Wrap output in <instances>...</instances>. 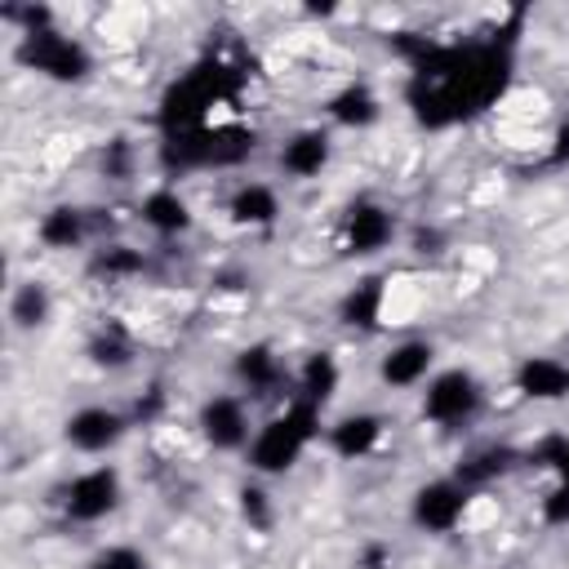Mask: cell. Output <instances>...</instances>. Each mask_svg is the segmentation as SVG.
Here are the masks:
<instances>
[{
  "mask_svg": "<svg viewBox=\"0 0 569 569\" xmlns=\"http://www.w3.org/2000/svg\"><path fill=\"white\" fill-rule=\"evenodd\" d=\"M276 164L289 182H311L333 164V133L320 124H302L293 129L280 147H276Z\"/></svg>",
  "mask_w": 569,
  "mask_h": 569,
  "instance_id": "9c48e42d",
  "label": "cell"
},
{
  "mask_svg": "<svg viewBox=\"0 0 569 569\" xmlns=\"http://www.w3.org/2000/svg\"><path fill=\"white\" fill-rule=\"evenodd\" d=\"M22 67L49 84H80L93 71V53L80 36L44 27V31H22Z\"/></svg>",
  "mask_w": 569,
  "mask_h": 569,
  "instance_id": "3957f363",
  "label": "cell"
},
{
  "mask_svg": "<svg viewBox=\"0 0 569 569\" xmlns=\"http://www.w3.org/2000/svg\"><path fill=\"white\" fill-rule=\"evenodd\" d=\"M84 356H89V365H98V369H129L133 365V342H129V333L124 329H98L89 342H84Z\"/></svg>",
  "mask_w": 569,
  "mask_h": 569,
  "instance_id": "44dd1931",
  "label": "cell"
},
{
  "mask_svg": "<svg viewBox=\"0 0 569 569\" xmlns=\"http://www.w3.org/2000/svg\"><path fill=\"white\" fill-rule=\"evenodd\" d=\"M53 316V289L44 280H18L9 289V329L13 333H36Z\"/></svg>",
  "mask_w": 569,
  "mask_h": 569,
  "instance_id": "d6986e66",
  "label": "cell"
},
{
  "mask_svg": "<svg viewBox=\"0 0 569 569\" xmlns=\"http://www.w3.org/2000/svg\"><path fill=\"white\" fill-rule=\"evenodd\" d=\"M396 240V213L378 200H356L347 213H342V244L356 253V258H369V253H382L391 249Z\"/></svg>",
  "mask_w": 569,
  "mask_h": 569,
  "instance_id": "8fae6325",
  "label": "cell"
},
{
  "mask_svg": "<svg viewBox=\"0 0 569 569\" xmlns=\"http://www.w3.org/2000/svg\"><path fill=\"white\" fill-rule=\"evenodd\" d=\"M516 391L533 405H556L569 400V360L556 356H525L516 365Z\"/></svg>",
  "mask_w": 569,
  "mask_h": 569,
  "instance_id": "5bb4252c",
  "label": "cell"
},
{
  "mask_svg": "<svg viewBox=\"0 0 569 569\" xmlns=\"http://www.w3.org/2000/svg\"><path fill=\"white\" fill-rule=\"evenodd\" d=\"M236 382H240V391L249 396V400H258V396H267V391H276L284 378H289V369H284V360L276 356V347H267V342H253V347H244L240 356H236Z\"/></svg>",
  "mask_w": 569,
  "mask_h": 569,
  "instance_id": "e0dca14e",
  "label": "cell"
},
{
  "mask_svg": "<svg viewBox=\"0 0 569 569\" xmlns=\"http://www.w3.org/2000/svg\"><path fill=\"white\" fill-rule=\"evenodd\" d=\"M551 156L556 160H569V120H560V129L551 133Z\"/></svg>",
  "mask_w": 569,
  "mask_h": 569,
  "instance_id": "d4e9b609",
  "label": "cell"
},
{
  "mask_svg": "<svg viewBox=\"0 0 569 569\" xmlns=\"http://www.w3.org/2000/svg\"><path fill=\"white\" fill-rule=\"evenodd\" d=\"M551 471H556L560 485H569V436H560V449H556V458H551Z\"/></svg>",
  "mask_w": 569,
  "mask_h": 569,
  "instance_id": "cb8c5ba5",
  "label": "cell"
},
{
  "mask_svg": "<svg viewBox=\"0 0 569 569\" xmlns=\"http://www.w3.org/2000/svg\"><path fill=\"white\" fill-rule=\"evenodd\" d=\"M280 213H284L280 191H276L271 182H262V178H244V182H236V187L227 191V218H231L236 227H244V231L276 227Z\"/></svg>",
  "mask_w": 569,
  "mask_h": 569,
  "instance_id": "7c38bea8",
  "label": "cell"
},
{
  "mask_svg": "<svg viewBox=\"0 0 569 569\" xmlns=\"http://www.w3.org/2000/svg\"><path fill=\"white\" fill-rule=\"evenodd\" d=\"M338 387H342V365H338V356L333 351H311V356H302V365L293 369V400H307V405H316V409H325L333 396H338Z\"/></svg>",
  "mask_w": 569,
  "mask_h": 569,
  "instance_id": "2e32d148",
  "label": "cell"
},
{
  "mask_svg": "<svg viewBox=\"0 0 569 569\" xmlns=\"http://www.w3.org/2000/svg\"><path fill=\"white\" fill-rule=\"evenodd\" d=\"M196 431L218 453H244L253 431H258L249 396L244 391H213V396H204L200 409H196Z\"/></svg>",
  "mask_w": 569,
  "mask_h": 569,
  "instance_id": "5b68a950",
  "label": "cell"
},
{
  "mask_svg": "<svg viewBox=\"0 0 569 569\" xmlns=\"http://www.w3.org/2000/svg\"><path fill=\"white\" fill-rule=\"evenodd\" d=\"M58 507H62V516L71 525H102L107 516H116L124 507V476H120V467L116 462L80 467L58 489Z\"/></svg>",
  "mask_w": 569,
  "mask_h": 569,
  "instance_id": "7a4b0ae2",
  "label": "cell"
},
{
  "mask_svg": "<svg viewBox=\"0 0 569 569\" xmlns=\"http://www.w3.org/2000/svg\"><path fill=\"white\" fill-rule=\"evenodd\" d=\"M320 413L325 409L289 396L271 418L258 422V431H253V440L244 449L249 471L253 476H284V471H293L307 458V449L320 440V431H325Z\"/></svg>",
  "mask_w": 569,
  "mask_h": 569,
  "instance_id": "6da1fadb",
  "label": "cell"
},
{
  "mask_svg": "<svg viewBox=\"0 0 569 569\" xmlns=\"http://www.w3.org/2000/svg\"><path fill=\"white\" fill-rule=\"evenodd\" d=\"M138 222L160 236V240H173V236H187L196 227V213H191V200L178 191V187H151L142 200H138Z\"/></svg>",
  "mask_w": 569,
  "mask_h": 569,
  "instance_id": "4fadbf2b",
  "label": "cell"
},
{
  "mask_svg": "<svg viewBox=\"0 0 569 569\" xmlns=\"http://www.w3.org/2000/svg\"><path fill=\"white\" fill-rule=\"evenodd\" d=\"M129 427H133V418L120 413L116 405H80L62 418V440L80 458H102L129 436Z\"/></svg>",
  "mask_w": 569,
  "mask_h": 569,
  "instance_id": "52a82bcc",
  "label": "cell"
},
{
  "mask_svg": "<svg viewBox=\"0 0 569 569\" xmlns=\"http://www.w3.org/2000/svg\"><path fill=\"white\" fill-rule=\"evenodd\" d=\"M467 502H471V489L458 480V476H431L413 489L409 498V520L422 529V533H458L462 529V516H467Z\"/></svg>",
  "mask_w": 569,
  "mask_h": 569,
  "instance_id": "8992f818",
  "label": "cell"
},
{
  "mask_svg": "<svg viewBox=\"0 0 569 569\" xmlns=\"http://www.w3.org/2000/svg\"><path fill=\"white\" fill-rule=\"evenodd\" d=\"M84 569H151V565H147V556H142L138 547H129V542H107V547H98V551L89 556Z\"/></svg>",
  "mask_w": 569,
  "mask_h": 569,
  "instance_id": "603a6c76",
  "label": "cell"
},
{
  "mask_svg": "<svg viewBox=\"0 0 569 569\" xmlns=\"http://www.w3.org/2000/svg\"><path fill=\"white\" fill-rule=\"evenodd\" d=\"M382 298H387V280H360L342 293V320L356 329H378L382 325Z\"/></svg>",
  "mask_w": 569,
  "mask_h": 569,
  "instance_id": "ffe728a7",
  "label": "cell"
},
{
  "mask_svg": "<svg viewBox=\"0 0 569 569\" xmlns=\"http://www.w3.org/2000/svg\"><path fill=\"white\" fill-rule=\"evenodd\" d=\"M485 409V382L462 369V365H449V369H436L422 387V418L431 427H462L471 422L476 413Z\"/></svg>",
  "mask_w": 569,
  "mask_h": 569,
  "instance_id": "277c9868",
  "label": "cell"
},
{
  "mask_svg": "<svg viewBox=\"0 0 569 569\" xmlns=\"http://www.w3.org/2000/svg\"><path fill=\"white\" fill-rule=\"evenodd\" d=\"M436 373V342L431 338H400L378 356V382L387 391H418Z\"/></svg>",
  "mask_w": 569,
  "mask_h": 569,
  "instance_id": "ba28073f",
  "label": "cell"
},
{
  "mask_svg": "<svg viewBox=\"0 0 569 569\" xmlns=\"http://www.w3.org/2000/svg\"><path fill=\"white\" fill-rule=\"evenodd\" d=\"M36 240L49 249V253H67V249H80L89 240V213L80 204H53L40 213L36 222Z\"/></svg>",
  "mask_w": 569,
  "mask_h": 569,
  "instance_id": "ac0fdd59",
  "label": "cell"
},
{
  "mask_svg": "<svg viewBox=\"0 0 569 569\" xmlns=\"http://www.w3.org/2000/svg\"><path fill=\"white\" fill-rule=\"evenodd\" d=\"M382 436H387V418L373 413V409H347V413H338V418L325 427V445H329V453L342 458V462L369 458V453L382 445Z\"/></svg>",
  "mask_w": 569,
  "mask_h": 569,
  "instance_id": "30bf717a",
  "label": "cell"
},
{
  "mask_svg": "<svg viewBox=\"0 0 569 569\" xmlns=\"http://www.w3.org/2000/svg\"><path fill=\"white\" fill-rule=\"evenodd\" d=\"M236 502H240V516H244V525H253V529H271V520H276V502H271V493L258 485V480H249V485H240L236 489Z\"/></svg>",
  "mask_w": 569,
  "mask_h": 569,
  "instance_id": "7402d4cb",
  "label": "cell"
},
{
  "mask_svg": "<svg viewBox=\"0 0 569 569\" xmlns=\"http://www.w3.org/2000/svg\"><path fill=\"white\" fill-rule=\"evenodd\" d=\"M325 116H329V124H338V129H373L378 120H382V98L373 93V84H365V80H347L338 93H329L325 98Z\"/></svg>",
  "mask_w": 569,
  "mask_h": 569,
  "instance_id": "9a60e30c",
  "label": "cell"
}]
</instances>
